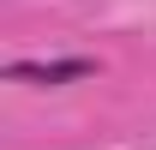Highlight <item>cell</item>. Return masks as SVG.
<instances>
[{
  "label": "cell",
  "mask_w": 156,
  "mask_h": 150,
  "mask_svg": "<svg viewBox=\"0 0 156 150\" xmlns=\"http://www.w3.org/2000/svg\"><path fill=\"white\" fill-rule=\"evenodd\" d=\"M96 60H12L6 78L12 84H72V78H90Z\"/></svg>",
  "instance_id": "6da1fadb"
}]
</instances>
